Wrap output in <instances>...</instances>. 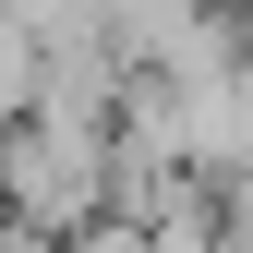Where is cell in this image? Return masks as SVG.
<instances>
[{
  "label": "cell",
  "instance_id": "6da1fadb",
  "mask_svg": "<svg viewBox=\"0 0 253 253\" xmlns=\"http://www.w3.org/2000/svg\"><path fill=\"white\" fill-rule=\"evenodd\" d=\"M109 217V121H60V109H24L12 133H0V229H97Z\"/></svg>",
  "mask_w": 253,
  "mask_h": 253
},
{
  "label": "cell",
  "instance_id": "3957f363",
  "mask_svg": "<svg viewBox=\"0 0 253 253\" xmlns=\"http://www.w3.org/2000/svg\"><path fill=\"white\" fill-rule=\"evenodd\" d=\"M73 253H157V241H145V229H121V217H97V229H84Z\"/></svg>",
  "mask_w": 253,
  "mask_h": 253
},
{
  "label": "cell",
  "instance_id": "7a4b0ae2",
  "mask_svg": "<svg viewBox=\"0 0 253 253\" xmlns=\"http://www.w3.org/2000/svg\"><path fill=\"white\" fill-rule=\"evenodd\" d=\"M0 12H12L37 48H60V37H97V0H0Z\"/></svg>",
  "mask_w": 253,
  "mask_h": 253
}]
</instances>
